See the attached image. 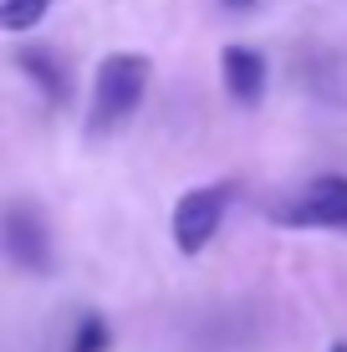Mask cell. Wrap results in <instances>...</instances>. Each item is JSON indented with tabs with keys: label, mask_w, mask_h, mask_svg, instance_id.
Masks as SVG:
<instances>
[{
	"label": "cell",
	"mask_w": 347,
	"mask_h": 352,
	"mask_svg": "<svg viewBox=\"0 0 347 352\" xmlns=\"http://www.w3.org/2000/svg\"><path fill=\"white\" fill-rule=\"evenodd\" d=\"M148 56L138 52H113L92 77V113H87V133L102 138V133L123 128L128 118L138 113L143 92H148Z\"/></svg>",
	"instance_id": "1"
},
{
	"label": "cell",
	"mask_w": 347,
	"mask_h": 352,
	"mask_svg": "<svg viewBox=\"0 0 347 352\" xmlns=\"http://www.w3.org/2000/svg\"><path fill=\"white\" fill-rule=\"evenodd\" d=\"M0 250H5L10 265H21L26 276H46L56 265L52 250V230H46V214L26 199L0 204Z\"/></svg>",
	"instance_id": "2"
},
{
	"label": "cell",
	"mask_w": 347,
	"mask_h": 352,
	"mask_svg": "<svg viewBox=\"0 0 347 352\" xmlns=\"http://www.w3.org/2000/svg\"><path fill=\"white\" fill-rule=\"evenodd\" d=\"M230 199H235L230 184H199V189L179 194V204H174V245H179V256H199V250L220 235Z\"/></svg>",
	"instance_id": "3"
},
{
	"label": "cell",
	"mask_w": 347,
	"mask_h": 352,
	"mask_svg": "<svg viewBox=\"0 0 347 352\" xmlns=\"http://www.w3.org/2000/svg\"><path fill=\"white\" fill-rule=\"evenodd\" d=\"M276 225L291 230H342L347 235V174H322L276 210Z\"/></svg>",
	"instance_id": "4"
},
{
	"label": "cell",
	"mask_w": 347,
	"mask_h": 352,
	"mask_svg": "<svg viewBox=\"0 0 347 352\" xmlns=\"http://www.w3.org/2000/svg\"><path fill=\"white\" fill-rule=\"evenodd\" d=\"M220 77H225V92L240 107H256L260 97H266V56H260L256 46H225L220 52Z\"/></svg>",
	"instance_id": "5"
},
{
	"label": "cell",
	"mask_w": 347,
	"mask_h": 352,
	"mask_svg": "<svg viewBox=\"0 0 347 352\" xmlns=\"http://www.w3.org/2000/svg\"><path fill=\"white\" fill-rule=\"evenodd\" d=\"M16 67L41 87V97L52 107H62L71 97V77H67V67H62V56H56V52H46V46H26V52L16 56Z\"/></svg>",
	"instance_id": "6"
},
{
	"label": "cell",
	"mask_w": 347,
	"mask_h": 352,
	"mask_svg": "<svg viewBox=\"0 0 347 352\" xmlns=\"http://www.w3.org/2000/svg\"><path fill=\"white\" fill-rule=\"evenodd\" d=\"M107 347H113V327H107L98 311L77 317V327H71V337H67V352H107Z\"/></svg>",
	"instance_id": "7"
},
{
	"label": "cell",
	"mask_w": 347,
	"mask_h": 352,
	"mask_svg": "<svg viewBox=\"0 0 347 352\" xmlns=\"http://www.w3.org/2000/svg\"><path fill=\"white\" fill-rule=\"evenodd\" d=\"M52 0H0V31H31L41 26Z\"/></svg>",
	"instance_id": "8"
},
{
	"label": "cell",
	"mask_w": 347,
	"mask_h": 352,
	"mask_svg": "<svg viewBox=\"0 0 347 352\" xmlns=\"http://www.w3.org/2000/svg\"><path fill=\"white\" fill-rule=\"evenodd\" d=\"M220 6H230V10H250L256 0H220Z\"/></svg>",
	"instance_id": "9"
},
{
	"label": "cell",
	"mask_w": 347,
	"mask_h": 352,
	"mask_svg": "<svg viewBox=\"0 0 347 352\" xmlns=\"http://www.w3.org/2000/svg\"><path fill=\"white\" fill-rule=\"evenodd\" d=\"M332 352H347V347H342V342H337V347H332Z\"/></svg>",
	"instance_id": "10"
}]
</instances>
